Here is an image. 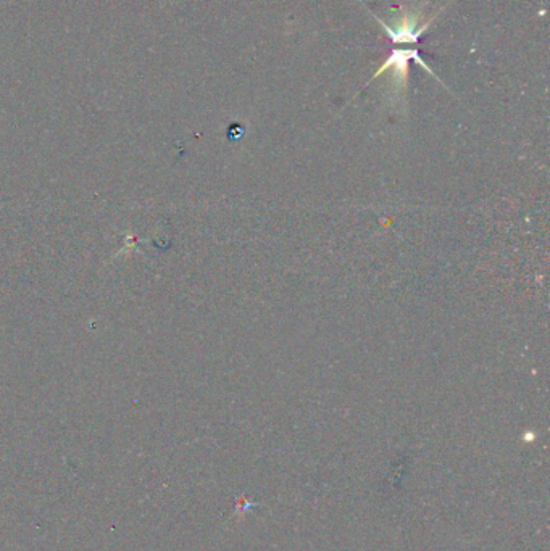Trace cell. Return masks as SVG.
I'll return each mask as SVG.
<instances>
[{"mask_svg":"<svg viewBox=\"0 0 550 551\" xmlns=\"http://www.w3.org/2000/svg\"><path fill=\"white\" fill-rule=\"evenodd\" d=\"M422 12H402L399 20H394L392 24H387L379 18H377V20L392 42H396V44H416L422 38L423 32L430 28V24L434 20V18H431L430 22L420 24L422 23Z\"/></svg>","mask_w":550,"mask_h":551,"instance_id":"1","label":"cell"},{"mask_svg":"<svg viewBox=\"0 0 550 551\" xmlns=\"http://www.w3.org/2000/svg\"><path fill=\"white\" fill-rule=\"evenodd\" d=\"M415 60L416 61V65H420L423 69H426L431 76H434L437 78L434 73H433V69L424 63L422 57H420V52H418V49H408V51H392L391 57L387 59V60L378 69L375 76L369 79V81H373V79H377L379 76L386 73L387 69H391L392 76L391 81L392 86H394V89H399V91H407L408 86V61Z\"/></svg>","mask_w":550,"mask_h":551,"instance_id":"2","label":"cell"}]
</instances>
